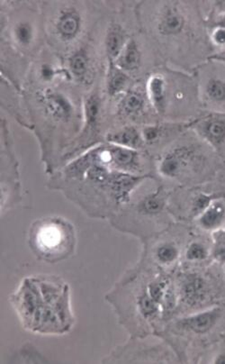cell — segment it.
I'll use <instances>...</instances> for the list:
<instances>
[{
	"label": "cell",
	"instance_id": "277c9868",
	"mask_svg": "<svg viewBox=\"0 0 225 364\" xmlns=\"http://www.w3.org/2000/svg\"><path fill=\"white\" fill-rule=\"evenodd\" d=\"M74 225L60 215H47L30 225L28 242L30 251L40 262L55 264L72 257L77 248Z\"/></svg>",
	"mask_w": 225,
	"mask_h": 364
},
{
	"label": "cell",
	"instance_id": "f546056e",
	"mask_svg": "<svg viewBox=\"0 0 225 364\" xmlns=\"http://www.w3.org/2000/svg\"><path fill=\"white\" fill-rule=\"evenodd\" d=\"M211 42L214 46L224 47L225 46V28L223 26L216 25L212 29L210 33Z\"/></svg>",
	"mask_w": 225,
	"mask_h": 364
},
{
	"label": "cell",
	"instance_id": "ba28073f",
	"mask_svg": "<svg viewBox=\"0 0 225 364\" xmlns=\"http://www.w3.org/2000/svg\"><path fill=\"white\" fill-rule=\"evenodd\" d=\"M77 3H60L49 18L48 31L53 43L62 47L75 45L85 30V16Z\"/></svg>",
	"mask_w": 225,
	"mask_h": 364
},
{
	"label": "cell",
	"instance_id": "e0dca14e",
	"mask_svg": "<svg viewBox=\"0 0 225 364\" xmlns=\"http://www.w3.org/2000/svg\"><path fill=\"white\" fill-rule=\"evenodd\" d=\"M105 143L107 159L114 170L133 175L150 174L146 173L142 151Z\"/></svg>",
	"mask_w": 225,
	"mask_h": 364
},
{
	"label": "cell",
	"instance_id": "484cf974",
	"mask_svg": "<svg viewBox=\"0 0 225 364\" xmlns=\"http://www.w3.org/2000/svg\"><path fill=\"white\" fill-rule=\"evenodd\" d=\"M169 124L150 123L141 127L144 146H153L160 144L171 131Z\"/></svg>",
	"mask_w": 225,
	"mask_h": 364
},
{
	"label": "cell",
	"instance_id": "7a4b0ae2",
	"mask_svg": "<svg viewBox=\"0 0 225 364\" xmlns=\"http://www.w3.org/2000/svg\"><path fill=\"white\" fill-rule=\"evenodd\" d=\"M9 301L23 328L35 335H66L75 325L70 285L60 276H28Z\"/></svg>",
	"mask_w": 225,
	"mask_h": 364
},
{
	"label": "cell",
	"instance_id": "d6a6232c",
	"mask_svg": "<svg viewBox=\"0 0 225 364\" xmlns=\"http://www.w3.org/2000/svg\"><path fill=\"white\" fill-rule=\"evenodd\" d=\"M216 25L223 26L225 28V14L218 16Z\"/></svg>",
	"mask_w": 225,
	"mask_h": 364
},
{
	"label": "cell",
	"instance_id": "d4e9b609",
	"mask_svg": "<svg viewBox=\"0 0 225 364\" xmlns=\"http://www.w3.org/2000/svg\"><path fill=\"white\" fill-rule=\"evenodd\" d=\"M143 62V53L136 40L130 37L128 42L120 53L119 58L111 65L123 70L127 74L138 70Z\"/></svg>",
	"mask_w": 225,
	"mask_h": 364
},
{
	"label": "cell",
	"instance_id": "9c48e42d",
	"mask_svg": "<svg viewBox=\"0 0 225 364\" xmlns=\"http://www.w3.org/2000/svg\"><path fill=\"white\" fill-rule=\"evenodd\" d=\"M1 167L8 168V171H1V215L20 204L22 200V188L19 181L18 161L10 141L8 124L1 122Z\"/></svg>",
	"mask_w": 225,
	"mask_h": 364
},
{
	"label": "cell",
	"instance_id": "2e32d148",
	"mask_svg": "<svg viewBox=\"0 0 225 364\" xmlns=\"http://www.w3.org/2000/svg\"><path fill=\"white\" fill-rule=\"evenodd\" d=\"M39 28L35 19L19 16L13 20L9 28V38L16 52L31 53L39 43Z\"/></svg>",
	"mask_w": 225,
	"mask_h": 364
},
{
	"label": "cell",
	"instance_id": "4316f807",
	"mask_svg": "<svg viewBox=\"0 0 225 364\" xmlns=\"http://www.w3.org/2000/svg\"><path fill=\"white\" fill-rule=\"evenodd\" d=\"M183 255L189 264H200L211 256V248L200 240H191L185 246Z\"/></svg>",
	"mask_w": 225,
	"mask_h": 364
},
{
	"label": "cell",
	"instance_id": "3957f363",
	"mask_svg": "<svg viewBox=\"0 0 225 364\" xmlns=\"http://www.w3.org/2000/svg\"><path fill=\"white\" fill-rule=\"evenodd\" d=\"M25 100L31 130L39 139L42 160L46 166L51 157L52 140L59 136L65 154L82 129V97L79 99L70 90L53 84L29 91Z\"/></svg>",
	"mask_w": 225,
	"mask_h": 364
},
{
	"label": "cell",
	"instance_id": "6da1fadb",
	"mask_svg": "<svg viewBox=\"0 0 225 364\" xmlns=\"http://www.w3.org/2000/svg\"><path fill=\"white\" fill-rule=\"evenodd\" d=\"M48 186L78 205L87 217L112 219L130 204L133 192L153 174L133 175L114 170L105 143L84 151L50 175Z\"/></svg>",
	"mask_w": 225,
	"mask_h": 364
},
{
	"label": "cell",
	"instance_id": "9a60e30c",
	"mask_svg": "<svg viewBox=\"0 0 225 364\" xmlns=\"http://www.w3.org/2000/svg\"><path fill=\"white\" fill-rule=\"evenodd\" d=\"M150 105L146 90L143 91L141 87L133 86L117 99L116 117V119L127 122L126 124H133L132 122H137L143 119Z\"/></svg>",
	"mask_w": 225,
	"mask_h": 364
},
{
	"label": "cell",
	"instance_id": "d6986e66",
	"mask_svg": "<svg viewBox=\"0 0 225 364\" xmlns=\"http://www.w3.org/2000/svg\"><path fill=\"white\" fill-rule=\"evenodd\" d=\"M201 96L214 112L225 113V77L214 74L204 75L200 80Z\"/></svg>",
	"mask_w": 225,
	"mask_h": 364
},
{
	"label": "cell",
	"instance_id": "ffe728a7",
	"mask_svg": "<svg viewBox=\"0 0 225 364\" xmlns=\"http://www.w3.org/2000/svg\"><path fill=\"white\" fill-rule=\"evenodd\" d=\"M183 251L184 248L176 239L163 238L153 246L150 255L158 268L170 269L180 262Z\"/></svg>",
	"mask_w": 225,
	"mask_h": 364
},
{
	"label": "cell",
	"instance_id": "83f0119b",
	"mask_svg": "<svg viewBox=\"0 0 225 364\" xmlns=\"http://www.w3.org/2000/svg\"><path fill=\"white\" fill-rule=\"evenodd\" d=\"M221 194H208L206 192H199L191 198L189 208L190 217L196 219L207 210L212 201L221 196Z\"/></svg>",
	"mask_w": 225,
	"mask_h": 364
},
{
	"label": "cell",
	"instance_id": "7402d4cb",
	"mask_svg": "<svg viewBox=\"0 0 225 364\" xmlns=\"http://www.w3.org/2000/svg\"><path fill=\"white\" fill-rule=\"evenodd\" d=\"M197 227L204 232L219 230L225 224V196H221L212 201L207 210L196 219Z\"/></svg>",
	"mask_w": 225,
	"mask_h": 364
},
{
	"label": "cell",
	"instance_id": "5b68a950",
	"mask_svg": "<svg viewBox=\"0 0 225 364\" xmlns=\"http://www.w3.org/2000/svg\"><path fill=\"white\" fill-rule=\"evenodd\" d=\"M99 89L87 91L82 97L83 122L82 129L60 160L59 168L68 164L87 150L105 141L106 134L102 132L105 123V97Z\"/></svg>",
	"mask_w": 225,
	"mask_h": 364
},
{
	"label": "cell",
	"instance_id": "4fadbf2b",
	"mask_svg": "<svg viewBox=\"0 0 225 364\" xmlns=\"http://www.w3.org/2000/svg\"><path fill=\"white\" fill-rule=\"evenodd\" d=\"M189 127L194 130L212 149L221 155L225 151V113L212 112L190 121Z\"/></svg>",
	"mask_w": 225,
	"mask_h": 364
},
{
	"label": "cell",
	"instance_id": "8fae6325",
	"mask_svg": "<svg viewBox=\"0 0 225 364\" xmlns=\"http://www.w3.org/2000/svg\"><path fill=\"white\" fill-rule=\"evenodd\" d=\"M170 350L163 346H146L133 338L124 345L116 346L102 360L103 363H172Z\"/></svg>",
	"mask_w": 225,
	"mask_h": 364
},
{
	"label": "cell",
	"instance_id": "ac0fdd59",
	"mask_svg": "<svg viewBox=\"0 0 225 364\" xmlns=\"http://www.w3.org/2000/svg\"><path fill=\"white\" fill-rule=\"evenodd\" d=\"M170 197V191L160 185L155 191L141 198L133 205V213L141 219H147V220H153V219L163 217L169 208Z\"/></svg>",
	"mask_w": 225,
	"mask_h": 364
},
{
	"label": "cell",
	"instance_id": "5bb4252c",
	"mask_svg": "<svg viewBox=\"0 0 225 364\" xmlns=\"http://www.w3.org/2000/svg\"><path fill=\"white\" fill-rule=\"evenodd\" d=\"M65 69L68 72L70 82L84 87H92L95 83V62L89 50L86 47H80L70 53L66 60Z\"/></svg>",
	"mask_w": 225,
	"mask_h": 364
},
{
	"label": "cell",
	"instance_id": "cb8c5ba5",
	"mask_svg": "<svg viewBox=\"0 0 225 364\" xmlns=\"http://www.w3.org/2000/svg\"><path fill=\"white\" fill-rule=\"evenodd\" d=\"M132 79L129 74L116 68L115 65H107L105 93L110 100L119 99L132 87Z\"/></svg>",
	"mask_w": 225,
	"mask_h": 364
},
{
	"label": "cell",
	"instance_id": "52a82bcc",
	"mask_svg": "<svg viewBox=\"0 0 225 364\" xmlns=\"http://www.w3.org/2000/svg\"><path fill=\"white\" fill-rule=\"evenodd\" d=\"M186 4L179 1H163L157 4L152 18L153 32L158 38L179 41L192 36Z\"/></svg>",
	"mask_w": 225,
	"mask_h": 364
},
{
	"label": "cell",
	"instance_id": "4dcf8cb0",
	"mask_svg": "<svg viewBox=\"0 0 225 364\" xmlns=\"http://www.w3.org/2000/svg\"><path fill=\"white\" fill-rule=\"evenodd\" d=\"M212 363L225 364V353H221L214 357V360H212Z\"/></svg>",
	"mask_w": 225,
	"mask_h": 364
},
{
	"label": "cell",
	"instance_id": "f1b7e54d",
	"mask_svg": "<svg viewBox=\"0 0 225 364\" xmlns=\"http://www.w3.org/2000/svg\"><path fill=\"white\" fill-rule=\"evenodd\" d=\"M211 256L218 264L225 265V228L212 232Z\"/></svg>",
	"mask_w": 225,
	"mask_h": 364
},
{
	"label": "cell",
	"instance_id": "30bf717a",
	"mask_svg": "<svg viewBox=\"0 0 225 364\" xmlns=\"http://www.w3.org/2000/svg\"><path fill=\"white\" fill-rule=\"evenodd\" d=\"M174 282L179 299L177 314L182 309H190L194 312L199 311L209 299V283L202 273L183 271L177 274Z\"/></svg>",
	"mask_w": 225,
	"mask_h": 364
},
{
	"label": "cell",
	"instance_id": "7c38bea8",
	"mask_svg": "<svg viewBox=\"0 0 225 364\" xmlns=\"http://www.w3.org/2000/svg\"><path fill=\"white\" fill-rule=\"evenodd\" d=\"M221 314L219 306L190 313L180 318H174L168 326L164 336H201L211 332L217 325ZM160 332V333H163ZM161 337H163L161 336Z\"/></svg>",
	"mask_w": 225,
	"mask_h": 364
},
{
	"label": "cell",
	"instance_id": "44dd1931",
	"mask_svg": "<svg viewBox=\"0 0 225 364\" xmlns=\"http://www.w3.org/2000/svg\"><path fill=\"white\" fill-rule=\"evenodd\" d=\"M106 143L116 146L142 150L144 146L141 128L136 124H123L116 129L109 130L105 136Z\"/></svg>",
	"mask_w": 225,
	"mask_h": 364
},
{
	"label": "cell",
	"instance_id": "1f68e13d",
	"mask_svg": "<svg viewBox=\"0 0 225 364\" xmlns=\"http://www.w3.org/2000/svg\"><path fill=\"white\" fill-rule=\"evenodd\" d=\"M214 60H218V62L225 64V52L219 55L214 56Z\"/></svg>",
	"mask_w": 225,
	"mask_h": 364
},
{
	"label": "cell",
	"instance_id": "8992f818",
	"mask_svg": "<svg viewBox=\"0 0 225 364\" xmlns=\"http://www.w3.org/2000/svg\"><path fill=\"white\" fill-rule=\"evenodd\" d=\"M207 164L199 144H177L169 148L157 161V171L168 180L187 182L198 176Z\"/></svg>",
	"mask_w": 225,
	"mask_h": 364
},
{
	"label": "cell",
	"instance_id": "603a6c76",
	"mask_svg": "<svg viewBox=\"0 0 225 364\" xmlns=\"http://www.w3.org/2000/svg\"><path fill=\"white\" fill-rule=\"evenodd\" d=\"M129 39L128 33L120 23H111L104 40L107 65H111L116 62Z\"/></svg>",
	"mask_w": 225,
	"mask_h": 364
}]
</instances>
